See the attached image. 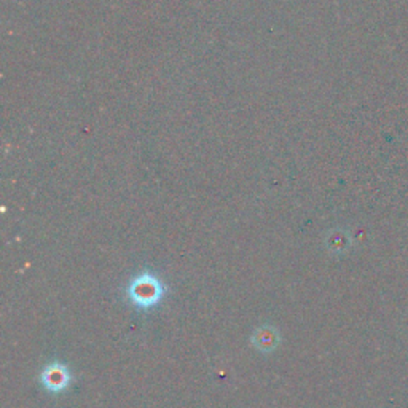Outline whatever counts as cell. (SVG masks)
<instances>
[{"instance_id":"7a4b0ae2","label":"cell","mask_w":408,"mask_h":408,"mask_svg":"<svg viewBox=\"0 0 408 408\" xmlns=\"http://www.w3.org/2000/svg\"><path fill=\"white\" fill-rule=\"evenodd\" d=\"M40 381L45 386L48 393L61 394L62 391L67 389V386L71 384V373L66 365L53 362L44 368V372L40 373Z\"/></svg>"},{"instance_id":"3957f363","label":"cell","mask_w":408,"mask_h":408,"mask_svg":"<svg viewBox=\"0 0 408 408\" xmlns=\"http://www.w3.org/2000/svg\"><path fill=\"white\" fill-rule=\"evenodd\" d=\"M279 341H281L279 332L271 325H263L260 329H257L254 335H252V345L260 352L275 351L279 346Z\"/></svg>"},{"instance_id":"6da1fadb","label":"cell","mask_w":408,"mask_h":408,"mask_svg":"<svg viewBox=\"0 0 408 408\" xmlns=\"http://www.w3.org/2000/svg\"><path fill=\"white\" fill-rule=\"evenodd\" d=\"M164 295L163 284L152 273H142L128 286V298L141 309H150L161 302Z\"/></svg>"}]
</instances>
